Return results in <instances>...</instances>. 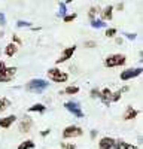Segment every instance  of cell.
<instances>
[{
	"label": "cell",
	"mask_w": 143,
	"mask_h": 149,
	"mask_svg": "<svg viewBox=\"0 0 143 149\" xmlns=\"http://www.w3.org/2000/svg\"><path fill=\"white\" fill-rule=\"evenodd\" d=\"M48 86H49V82H48L46 79L36 78V79L28 81L24 88H26L28 93H33V94H42L45 90H48Z\"/></svg>",
	"instance_id": "1"
},
{
	"label": "cell",
	"mask_w": 143,
	"mask_h": 149,
	"mask_svg": "<svg viewBox=\"0 0 143 149\" xmlns=\"http://www.w3.org/2000/svg\"><path fill=\"white\" fill-rule=\"evenodd\" d=\"M127 63V57L124 54H110L107 55L103 61L104 67L107 69H113V67H121Z\"/></svg>",
	"instance_id": "2"
},
{
	"label": "cell",
	"mask_w": 143,
	"mask_h": 149,
	"mask_svg": "<svg viewBox=\"0 0 143 149\" xmlns=\"http://www.w3.org/2000/svg\"><path fill=\"white\" fill-rule=\"evenodd\" d=\"M46 74H48V78H49L52 82H55V84H64L69 79V73L60 70L58 67H51L49 70L46 72Z\"/></svg>",
	"instance_id": "3"
},
{
	"label": "cell",
	"mask_w": 143,
	"mask_h": 149,
	"mask_svg": "<svg viewBox=\"0 0 143 149\" xmlns=\"http://www.w3.org/2000/svg\"><path fill=\"white\" fill-rule=\"evenodd\" d=\"M17 74V67H8L3 60H0V82H10Z\"/></svg>",
	"instance_id": "4"
},
{
	"label": "cell",
	"mask_w": 143,
	"mask_h": 149,
	"mask_svg": "<svg viewBox=\"0 0 143 149\" xmlns=\"http://www.w3.org/2000/svg\"><path fill=\"white\" fill-rule=\"evenodd\" d=\"M64 107L67 112H70L72 115H75L76 118H83V110L81 107V103L76 100H69L64 103Z\"/></svg>",
	"instance_id": "5"
},
{
	"label": "cell",
	"mask_w": 143,
	"mask_h": 149,
	"mask_svg": "<svg viewBox=\"0 0 143 149\" xmlns=\"http://www.w3.org/2000/svg\"><path fill=\"white\" fill-rule=\"evenodd\" d=\"M83 134V130L79 125H67L63 130V139H75V137H81Z\"/></svg>",
	"instance_id": "6"
},
{
	"label": "cell",
	"mask_w": 143,
	"mask_h": 149,
	"mask_svg": "<svg viewBox=\"0 0 143 149\" xmlns=\"http://www.w3.org/2000/svg\"><path fill=\"white\" fill-rule=\"evenodd\" d=\"M143 72L142 67H130V69H125L121 72V74H119V78H121V81H130V79H134L137 76H140Z\"/></svg>",
	"instance_id": "7"
},
{
	"label": "cell",
	"mask_w": 143,
	"mask_h": 149,
	"mask_svg": "<svg viewBox=\"0 0 143 149\" xmlns=\"http://www.w3.org/2000/svg\"><path fill=\"white\" fill-rule=\"evenodd\" d=\"M75 52H76V45L69 46V48H64L63 52H61V55L58 57V60H55V64H61V63H64V61L70 60L72 57H73Z\"/></svg>",
	"instance_id": "8"
},
{
	"label": "cell",
	"mask_w": 143,
	"mask_h": 149,
	"mask_svg": "<svg viewBox=\"0 0 143 149\" xmlns=\"http://www.w3.org/2000/svg\"><path fill=\"white\" fill-rule=\"evenodd\" d=\"M31 127H33V119L30 116H27V115L22 116L19 119V122H18V130L21 133H28L31 130Z\"/></svg>",
	"instance_id": "9"
},
{
	"label": "cell",
	"mask_w": 143,
	"mask_h": 149,
	"mask_svg": "<svg viewBox=\"0 0 143 149\" xmlns=\"http://www.w3.org/2000/svg\"><path fill=\"white\" fill-rule=\"evenodd\" d=\"M115 139L113 137H109V136H104L99 140V149H113L115 146Z\"/></svg>",
	"instance_id": "10"
},
{
	"label": "cell",
	"mask_w": 143,
	"mask_h": 149,
	"mask_svg": "<svg viewBox=\"0 0 143 149\" xmlns=\"http://www.w3.org/2000/svg\"><path fill=\"white\" fill-rule=\"evenodd\" d=\"M113 6L112 5H107V6H104L103 9H100V15H101V21H110L112 18H113Z\"/></svg>",
	"instance_id": "11"
},
{
	"label": "cell",
	"mask_w": 143,
	"mask_h": 149,
	"mask_svg": "<svg viewBox=\"0 0 143 149\" xmlns=\"http://www.w3.org/2000/svg\"><path fill=\"white\" fill-rule=\"evenodd\" d=\"M137 115H139L137 109H134L133 106H127L125 112L122 113V118H124V121H131V119H136Z\"/></svg>",
	"instance_id": "12"
},
{
	"label": "cell",
	"mask_w": 143,
	"mask_h": 149,
	"mask_svg": "<svg viewBox=\"0 0 143 149\" xmlns=\"http://www.w3.org/2000/svg\"><path fill=\"white\" fill-rule=\"evenodd\" d=\"M110 97H112V91L109 90V88H103V90H100V100H101V103L104 104V106H109L110 104Z\"/></svg>",
	"instance_id": "13"
},
{
	"label": "cell",
	"mask_w": 143,
	"mask_h": 149,
	"mask_svg": "<svg viewBox=\"0 0 143 149\" xmlns=\"http://www.w3.org/2000/svg\"><path fill=\"white\" fill-rule=\"evenodd\" d=\"M17 121V116L15 115H8V116H3L0 118V127L2 128H10L12 124Z\"/></svg>",
	"instance_id": "14"
},
{
	"label": "cell",
	"mask_w": 143,
	"mask_h": 149,
	"mask_svg": "<svg viewBox=\"0 0 143 149\" xmlns=\"http://www.w3.org/2000/svg\"><path fill=\"white\" fill-rule=\"evenodd\" d=\"M130 88L125 85L124 88H121V90H118V91H115V93H112V97H110V103H116V102H119L121 100V97H122V94L124 93H127Z\"/></svg>",
	"instance_id": "15"
},
{
	"label": "cell",
	"mask_w": 143,
	"mask_h": 149,
	"mask_svg": "<svg viewBox=\"0 0 143 149\" xmlns=\"http://www.w3.org/2000/svg\"><path fill=\"white\" fill-rule=\"evenodd\" d=\"M113 149H139V148L136 145H131V143L124 142V140H116Z\"/></svg>",
	"instance_id": "16"
},
{
	"label": "cell",
	"mask_w": 143,
	"mask_h": 149,
	"mask_svg": "<svg viewBox=\"0 0 143 149\" xmlns=\"http://www.w3.org/2000/svg\"><path fill=\"white\" fill-rule=\"evenodd\" d=\"M18 52V46L15 45V43H8L6 46H5V55L6 57H14L15 54Z\"/></svg>",
	"instance_id": "17"
},
{
	"label": "cell",
	"mask_w": 143,
	"mask_h": 149,
	"mask_svg": "<svg viewBox=\"0 0 143 149\" xmlns=\"http://www.w3.org/2000/svg\"><path fill=\"white\" fill-rule=\"evenodd\" d=\"M81 91V88L78 85H69V86H66V88L63 90V91H60V94H67V95H75V94H78Z\"/></svg>",
	"instance_id": "18"
},
{
	"label": "cell",
	"mask_w": 143,
	"mask_h": 149,
	"mask_svg": "<svg viewBox=\"0 0 143 149\" xmlns=\"http://www.w3.org/2000/svg\"><path fill=\"white\" fill-rule=\"evenodd\" d=\"M46 110V106L42 103H34L31 107H28V112H37V113H43Z\"/></svg>",
	"instance_id": "19"
},
{
	"label": "cell",
	"mask_w": 143,
	"mask_h": 149,
	"mask_svg": "<svg viewBox=\"0 0 143 149\" xmlns=\"http://www.w3.org/2000/svg\"><path fill=\"white\" fill-rule=\"evenodd\" d=\"M34 142L33 140H24L18 145V149H34Z\"/></svg>",
	"instance_id": "20"
},
{
	"label": "cell",
	"mask_w": 143,
	"mask_h": 149,
	"mask_svg": "<svg viewBox=\"0 0 143 149\" xmlns=\"http://www.w3.org/2000/svg\"><path fill=\"white\" fill-rule=\"evenodd\" d=\"M9 106H10V100H9V98H6V97L0 98V112H5Z\"/></svg>",
	"instance_id": "21"
},
{
	"label": "cell",
	"mask_w": 143,
	"mask_h": 149,
	"mask_svg": "<svg viewBox=\"0 0 143 149\" xmlns=\"http://www.w3.org/2000/svg\"><path fill=\"white\" fill-rule=\"evenodd\" d=\"M100 12V8H97V6H91L90 8V10H88V17H90V21H92V19H95V17H97V14Z\"/></svg>",
	"instance_id": "22"
},
{
	"label": "cell",
	"mask_w": 143,
	"mask_h": 149,
	"mask_svg": "<svg viewBox=\"0 0 143 149\" xmlns=\"http://www.w3.org/2000/svg\"><path fill=\"white\" fill-rule=\"evenodd\" d=\"M91 27L92 29H103V27H106V22L99 19V18H95V19L91 21Z\"/></svg>",
	"instance_id": "23"
},
{
	"label": "cell",
	"mask_w": 143,
	"mask_h": 149,
	"mask_svg": "<svg viewBox=\"0 0 143 149\" xmlns=\"http://www.w3.org/2000/svg\"><path fill=\"white\" fill-rule=\"evenodd\" d=\"M58 8H60V10H58V17H64V15H67V8H66V3H63V2H60L58 3Z\"/></svg>",
	"instance_id": "24"
},
{
	"label": "cell",
	"mask_w": 143,
	"mask_h": 149,
	"mask_svg": "<svg viewBox=\"0 0 143 149\" xmlns=\"http://www.w3.org/2000/svg\"><path fill=\"white\" fill-rule=\"evenodd\" d=\"M76 18H78V14H76V12H73V14L64 15V17H63V21H64V22H70V21H73V19H76Z\"/></svg>",
	"instance_id": "25"
},
{
	"label": "cell",
	"mask_w": 143,
	"mask_h": 149,
	"mask_svg": "<svg viewBox=\"0 0 143 149\" xmlns=\"http://www.w3.org/2000/svg\"><path fill=\"white\" fill-rule=\"evenodd\" d=\"M118 33V30L116 29H113V27H109V29H106V37H115V34Z\"/></svg>",
	"instance_id": "26"
},
{
	"label": "cell",
	"mask_w": 143,
	"mask_h": 149,
	"mask_svg": "<svg viewBox=\"0 0 143 149\" xmlns=\"http://www.w3.org/2000/svg\"><path fill=\"white\" fill-rule=\"evenodd\" d=\"M31 26V22H28V21H22V19H19L18 22H17V27H19V29H24V27H30Z\"/></svg>",
	"instance_id": "27"
},
{
	"label": "cell",
	"mask_w": 143,
	"mask_h": 149,
	"mask_svg": "<svg viewBox=\"0 0 143 149\" xmlns=\"http://www.w3.org/2000/svg\"><path fill=\"white\" fill-rule=\"evenodd\" d=\"M90 95H91V98H99L100 97V90L99 88H92L90 91Z\"/></svg>",
	"instance_id": "28"
},
{
	"label": "cell",
	"mask_w": 143,
	"mask_h": 149,
	"mask_svg": "<svg viewBox=\"0 0 143 149\" xmlns=\"http://www.w3.org/2000/svg\"><path fill=\"white\" fill-rule=\"evenodd\" d=\"M61 148L63 149H76V145L75 143H61Z\"/></svg>",
	"instance_id": "29"
},
{
	"label": "cell",
	"mask_w": 143,
	"mask_h": 149,
	"mask_svg": "<svg viewBox=\"0 0 143 149\" xmlns=\"http://www.w3.org/2000/svg\"><path fill=\"white\" fill-rule=\"evenodd\" d=\"M124 36L127 37L128 40H136V37H137L136 33H124Z\"/></svg>",
	"instance_id": "30"
},
{
	"label": "cell",
	"mask_w": 143,
	"mask_h": 149,
	"mask_svg": "<svg viewBox=\"0 0 143 149\" xmlns=\"http://www.w3.org/2000/svg\"><path fill=\"white\" fill-rule=\"evenodd\" d=\"M12 43H15V45L18 46V45H21L22 42H21V39H19L18 36H15V34H14V36H12Z\"/></svg>",
	"instance_id": "31"
},
{
	"label": "cell",
	"mask_w": 143,
	"mask_h": 149,
	"mask_svg": "<svg viewBox=\"0 0 143 149\" xmlns=\"http://www.w3.org/2000/svg\"><path fill=\"white\" fill-rule=\"evenodd\" d=\"M85 46L87 48H95V46H97V43H95L94 40H87L85 42Z\"/></svg>",
	"instance_id": "32"
},
{
	"label": "cell",
	"mask_w": 143,
	"mask_h": 149,
	"mask_svg": "<svg viewBox=\"0 0 143 149\" xmlns=\"http://www.w3.org/2000/svg\"><path fill=\"white\" fill-rule=\"evenodd\" d=\"M5 24H6V17L0 12V26H5Z\"/></svg>",
	"instance_id": "33"
},
{
	"label": "cell",
	"mask_w": 143,
	"mask_h": 149,
	"mask_svg": "<svg viewBox=\"0 0 143 149\" xmlns=\"http://www.w3.org/2000/svg\"><path fill=\"white\" fill-rule=\"evenodd\" d=\"M49 133H51V130H49V128H46V130H43V131L40 133V136H42V137H46V136L49 134Z\"/></svg>",
	"instance_id": "34"
},
{
	"label": "cell",
	"mask_w": 143,
	"mask_h": 149,
	"mask_svg": "<svg viewBox=\"0 0 143 149\" xmlns=\"http://www.w3.org/2000/svg\"><path fill=\"white\" fill-rule=\"evenodd\" d=\"M90 136H91V139L94 140L95 137H97V130H91V133H90Z\"/></svg>",
	"instance_id": "35"
},
{
	"label": "cell",
	"mask_w": 143,
	"mask_h": 149,
	"mask_svg": "<svg viewBox=\"0 0 143 149\" xmlns=\"http://www.w3.org/2000/svg\"><path fill=\"white\" fill-rule=\"evenodd\" d=\"M116 9H118V10H122V9H124V3H118V5H116Z\"/></svg>",
	"instance_id": "36"
},
{
	"label": "cell",
	"mask_w": 143,
	"mask_h": 149,
	"mask_svg": "<svg viewBox=\"0 0 143 149\" xmlns=\"http://www.w3.org/2000/svg\"><path fill=\"white\" fill-rule=\"evenodd\" d=\"M115 42H116L118 45H121V43H122V39H121V37H116V39H115Z\"/></svg>",
	"instance_id": "37"
}]
</instances>
